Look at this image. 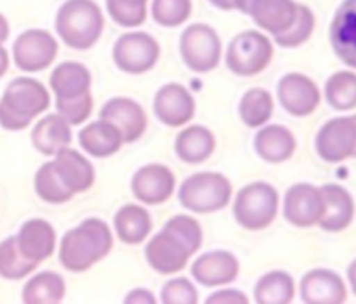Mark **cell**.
<instances>
[{"label": "cell", "mask_w": 356, "mask_h": 304, "mask_svg": "<svg viewBox=\"0 0 356 304\" xmlns=\"http://www.w3.org/2000/svg\"><path fill=\"white\" fill-rule=\"evenodd\" d=\"M252 5H254V0H233V9H237L239 13H250V9H252Z\"/></svg>", "instance_id": "bcb514c9"}, {"label": "cell", "mask_w": 356, "mask_h": 304, "mask_svg": "<svg viewBox=\"0 0 356 304\" xmlns=\"http://www.w3.org/2000/svg\"><path fill=\"white\" fill-rule=\"evenodd\" d=\"M237 111L248 128H260L270 122L275 113V99L266 88H250L243 93Z\"/></svg>", "instance_id": "d6a6232c"}, {"label": "cell", "mask_w": 356, "mask_h": 304, "mask_svg": "<svg viewBox=\"0 0 356 304\" xmlns=\"http://www.w3.org/2000/svg\"><path fill=\"white\" fill-rule=\"evenodd\" d=\"M153 229L151 214L136 204H126L122 206L115 216H113V231L120 241L128 246H138L143 243Z\"/></svg>", "instance_id": "f1b7e54d"}, {"label": "cell", "mask_w": 356, "mask_h": 304, "mask_svg": "<svg viewBox=\"0 0 356 304\" xmlns=\"http://www.w3.org/2000/svg\"><path fill=\"white\" fill-rule=\"evenodd\" d=\"M321 191L325 198V212L318 227L327 233L346 231L356 216V204L352 193L337 183H327L321 187Z\"/></svg>", "instance_id": "7402d4cb"}, {"label": "cell", "mask_w": 356, "mask_h": 304, "mask_svg": "<svg viewBox=\"0 0 356 304\" xmlns=\"http://www.w3.org/2000/svg\"><path fill=\"white\" fill-rule=\"evenodd\" d=\"M65 279L55 271L36 273L22 291L26 304H57L65 298Z\"/></svg>", "instance_id": "4dcf8cb0"}, {"label": "cell", "mask_w": 356, "mask_h": 304, "mask_svg": "<svg viewBox=\"0 0 356 304\" xmlns=\"http://www.w3.org/2000/svg\"><path fill=\"white\" fill-rule=\"evenodd\" d=\"M296 298V281L287 271L264 273L254 287V300L258 304H289Z\"/></svg>", "instance_id": "f546056e"}, {"label": "cell", "mask_w": 356, "mask_h": 304, "mask_svg": "<svg viewBox=\"0 0 356 304\" xmlns=\"http://www.w3.org/2000/svg\"><path fill=\"white\" fill-rule=\"evenodd\" d=\"M92 76L86 65L78 61L59 63L51 74V88L55 95L57 113H61L72 126L84 124L92 113V95H90Z\"/></svg>", "instance_id": "7a4b0ae2"}, {"label": "cell", "mask_w": 356, "mask_h": 304, "mask_svg": "<svg viewBox=\"0 0 356 304\" xmlns=\"http://www.w3.org/2000/svg\"><path fill=\"white\" fill-rule=\"evenodd\" d=\"M279 105L293 118H308L321 105L323 93L316 82L300 72L285 74L277 84Z\"/></svg>", "instance_id": "7c38bea8"}, {"label": "cell", "mask_w": 356, "mask_h": 304, "mask_svg": "<svg viewBox=\"0 0 356 304\" xmlns=\"http://www.w3.org/2000/svg\"><path fill=\"white\" fill-rule=\"evenodd\" d=\"M159 53H161V49L151 34L126 32L115 40L111 55H113V63L118 65V70L138 76V74H147L155 67Z\"/></svg>", "instance_id": "30bf717a"}, {"label": "cell", "mask_w": 356, "mask_h": 304, "mask_svg": "<svg viewBox=\"0 0 356 304\" xmlns=\"http://www.w3.org/2000/svg\"><path fill=\"white\" fill-rule=\"evenodd\" d=\"M298 149L296 134L283 124H264L254 136L256 156L266 164L289 162Z\"/></svg>", "instance_id": "44dd1931"}, {"label": "cell", "mask_w": 356, "mask_h": 304, "mask_svg": "<svg viewBox=\"0 0 356 304\" xmlns=\"http://www.w3.org/2000/svg\"><path fill=\"white\" fill-rule=\"evenodd\" d=\"M113 248V235L105 221L92 216L67 231L59 246V262L70 273H84L103 260Z\"/></svg>", "instance_id": "6da1fadb"}, {"label": "cell", "mask_w": 356, "mask_h": 304, "mask_svg": "<svg viewBox=\"0 0 356 304\" xmlns=\"http://www.w3.org/2000/svg\"><path fill=\"white\" fill-rule=\"evenodd\" d=\"M325 212V198L321 187L310 183H296L283 195V218L298 229H310L321 223Z\"/></svg>", "instance_id": "8fae6325"}, {"label": "cell", "mask_w": 356, "mask_h": 304, "mask_svg": "<svg viewBox=\"0 0 356 304\" xmlns=\"http://www.w3.org/2000/svg\"><path fill=\"white\" fill-rule=\"evenodd\" d=\"M210 5H214L220 11H235L233 9V0H210Z\"/></svg>", "instance_id": "7dc6e473"}, {"label": "cell", "mask_w": 356, "mask_h": 304, "mask_svg": "<svg viewBox=\"0 0 356 304\" xmlns=\"http://www.w3.org/2000/svg\"><path fill=\"white\" fill-rule=\"evenodd\" d=\"M191 0H153L151 17L161 28H181L191 17Z\"/></svg>", "instance_id": "8d00e7d4"}, {"label": "cell", "mask_w": 356, "mask_h": 304, "mask_svg": "<svg viewBox=\"0 0 356 304\" xmlns=\"http://www.w3.org/2000/svg\"><path fill=\"white\" fill-rule=\"evenodd\" d=\"M352 118H354V124H356V113H352ZM354 158H356V149H354Z\"/></svg>", "instance_id": "c3c4849f"}, {"label": "cell", "mask_w": 356, "mask_h": 304, "mask_svg": "<svg viewBox=\"0 0 356 304\" xmlns=\"http://www.w3.org/2000/svg\"><path fill=\"white\" fill-rule=\"evenodd\" d=\"M153 113L161 124L170 128L187 126V122H191L195 115V99L187 86L168 82L153 97Z\"/></svg>", "instance_id": "5bb4252c"}, {"label": "cell", "mask_w": 356, "mask_h": 304, "mask_svg": "<svg viewBox=\"0 0 356 304\" xmlns=\"http://www.w3.org/2000/svg\"><path fill=\"white\" fill-rule=\"evenodd\" d=\"M250 298L239 289H218L206 298V304H248Z\"/></svg>", "instance_id": "60d3db41"}, {"label": "cell", "mask_w": 356, "mask_h": 304, "mask_svg": "<svg viewBox=\"0 0 356 304\" xmlns=\"http://www.w3.org/2000/svg\"><path fill=\"white\" fill-rule=\"evenodd\" d=\"M323 99L335 111H354L356 109V72L341 70L327 78L323 86Z\"/></svg>", "instance_id": "1f68e13d"}, {"label": "cell", "mask_w": 356, "mask_h": 304, "mask_svg": "<svg viewBox=\"0 0 356 304\" xmlns=\"http://www.w3.org/2000/svg\"><path fill=\"white\" fill-rule=\"evenodd\" d=\"M19 250L26 258L34 262H44L53 256L57 248V233L55 227L44 218H30L22 225L19 233L15 235Z\"/></svg>", "instance_id": "603a6c76"}, {"label": "cell", "mask_w": 356, "mask_h": 304, "mask_svg": "<svg viewBox=\"0 0 356 304\" xmlns=\"http://www.w3.org/2000/svg\"><path fill=\"white\" fill-rule=\"evenodd\" d=\"M53 168L74 195L84 193L95 185V166L86 156L72 147H65L53 156Z\"/></svg>", "instance_id": "cb8c5ba5"}, {"label": "cell", "mask_w": 356, "mask_h": 304, "mask_svg": "<svg viewBox=\"0 0 356 304\" xmlns=\"http://www.w3.org/2000/svg\"><path fill=\"white\" fill-rule=\"evenodd\" d=\"M55 30L74 51L92 49L105 30V17L95 0H65L55 17Z\"/></svg>", "instance_id": "277c9868"}, {"label": "cell", "mask_w": 356, "mask_h": 304, "mask_svg": "<svg viewBox=\"0 0 356 304\" xmlns=\"http://www.w3.org/2000/svg\"><path fill=\"white\" fill-rule=\"evenodd\" d=\"M80 147L92 158H111L124 145L122 132L107 120H97L86 124L78 134Z\"/></svg>", "instance_id": "83f0119b"}, {"label": "cell", "mask_w": 356, "mask_h": 304, "mask_svg": "<svg viewBox=\"0 0 356 304\" xmlns=\"http://www.w3.org/2000/svg\"><path fill=\"white\" fill-rule=\"evenodd\" d=\"M233 200V185L220 173H197L183 181L178 202L195 214H212L225 210Z\"/></svg>", "instance_id": "8992f818"}, {"label": "cell", "mask_w": 356, "mask_h": 304, "mask_svg": "<svg viewBox=\"0 0 356 304\" xmlns=\"http://www.w3.org/2000/svg\"><path fill=\"white\" fill-rule=\"evenodd\" d=\"M191 256L193 254L187 250V246L165 229L155 233L145 246V258L149 266L159 275L181 273L187 266Z\"/></svg>", "instance_id": "9a60e30c"}, {"label": "cell", "mask_w": 356, "mask_h": 304, "mask_svg": "<svg viewBox=\"0 0 356 304\" xmlns=\"http://www.w3.org/2000/svg\"><path fill=\"white\" fill-rule=\"evenodd\" d=\"M32 145L42 156H55L72 145V124L61 113H49L32 128Z\"/></svg>", "instance_id": "4316f807"}, {"label": "cell", "mask_w": 356, "mask_h": 304, "mask_svg": "<svg viewBox=\"0 0 356 304\" xmlns=\"http://www.w3.org/2000/svg\"><path fill=\"white\" fill-rule=\"evenodd\" d=\"M346 277H348V285H350V289H352V291H354V296H356V258L348 264Z\"/></svg>", "instance_id": "7bdbcfd3"}, {"label": "cell", "mask_w": 356, "mask_h": 304, "mask_svg": "<svg viewBox=\"0 0 356 304\" xmlns=\"http://www.w3.org/2000/svg\"><path fill=\"white\" fill-rule=\"evenodd\" d=\"M216 149V136L208 126L193 124L178 132L174 141V151L181 162L185 164H204L212 158Z\"/></svg>", "instance_id": "484cf974"}, {"label": "cell", "mask_w": 356, "mask_h": 304, "mask_svg": "<svg viewBox=\"0 0 356 304\" xmlns=\"http://www.w3.org/2000/svg\"><path fill=\"white\" fill-rule=\"evenodd\" d=\"M149 0H105L109 17L122 28H138L147 22Z\"/></svg>", "instance_id": "74e56055"}, {"label": "cell", "mask_w": 356, "mask_h": 304, "mask_svg": "<svg viewBox=\"0 0 356 304\" xmlns=\"http://www.w3.org/2000/svg\"><path fill=\"white\" fill-rule=\"evenodd\" d=\"M124 302H126V304H134V302L155 304V302H157V298H155V294H153V291L143 289V287H136V289H132V291H128V294H126Z\"/></svg>", "instance_id": "b9f144b4"}, {"label": "cell", "mask_w": 356, "mask_h": 304, "mask_svg": "<svg viewBox=\"0 0 356 304\" xmlns=\"http://www.w3.org/2000/svg\"><path fill=\"white\" fill-rule=\"evenodd\" d=\"M273 55H275L273 40L264 32L248 30V32L237 34L229 42L225 63L233 74L250 78V76L262 74L270 65Z\"/></svg>", "instance_id": "52a82bcc"}, {"label": "cell", "mask_w": 356, "mask_h": 304, "mask_svg": "<svg viewBox=\"0 0 356 304\" xmlns=\"http://www.w3.org/2000/svg\"><path fill=\"white\" fill-rule=\"evenodd\" d=\"M329 42L335 57L356 72V0H343L337 7L329 26Z\"/></svg>", "instance_id": "ac0fdd59"}, {"label": "cell", "mask_w": 356, "mask_h": 304, "mask_svg": "<svg viewBox=\"0 0 356 304\" xmlns=\"http://www.w3.org/2000/svg\"><path fill=\"white\" fill-rule=\"evenodd\" d=\"M354 149L356 124L352 115H335L327 120L314 136L316 156L327 164H339L348 158H354Z\"/></svg>", "instance_id": "9c48e42d"}, {"label": "cell", "mask_w": 356, "mask_h": 304, "mask_svg": "<svg viewBox=\"0 0 356 304\" xmlns=\"http://www.w3.org/2000/svg\"><path fill=\"white\" fill-rule=\"evenodd\" d=\"M101 120L111 122L120 132L124 143L138 141L147 130V113L140 103L130 97H113L109 99L99 113Z\"/></svg>", "instance_id": "d6986e66"}, {"label": "cell", "mask_w": 356, "mask_h": 304, "mask_svg": "<svg viewBox=\"0 0 356 304\" xmlns=\"http://www.w3.org/2000/svg\"><path fill=\"white\" fill-rule=\"evenodd\" d=\"M9 34H11V30H9V22H7V17L0 13V42L5 45V40L9 38Z\"/></svg>", "instance_id": "f6af8a7d"}, {"label": "cell", "mask_w": 356, "mask_h": 304, "mask_svg": "<svg viewBox=\"0 0 356 304\" xmlns=\"http://www.w3.org/2000/svg\"><path fill=\"white\" fill-rule=\"evenodd\" d=\"M314 28H316V17H314V11L308 7V5H298V13H296V19L293 24L275 36V42L283 49H298L302 45H306L312 34H314Z\"/></svg>", "instance_id": "d590c367"}, {"label": "cell", "mask_w": 356, "mask_h": 304, "mask_svg": "<svg viewBox=\"0 0 356 304\" xmlns=\"http://www.w3.org/2000/svg\"><path fill=\"white\" fill-rule=\"evenodd\" d=\"M296 13H298L296 0H254L248 15L264 34H270L275 38L277 34L285 32L293 24Z\"/></svg>", "instance_id": "d4e9b609"}, {"label": "cell", "mask_w": 356, "mask_h": 304, "mask_svg": "<svg viewBox=\"0 0 356 304\" xmlns=\"http://www.w3.org/2000/svg\"><path fill=\"white\" fill-rule=\"evenodd\" d=\"M233 216L245 231H264L279 216V191L270 183L256 181L233 198Z\"/></svg>", "instance_id": "5b68a950"}, {"label": "cell", "mask_w": 356, "mask_h": 304, "mask_svg": "<svg viewBox=\"0 0 356 304\" xmlns=\"http://www.w3.org/2000/svg\"><path fill=\"white\" fill-rule=\"evenodd\" d=\"M163 229L170 231L174 237L181 239V241L187 246V250H189L191 254H195V252L202 248V243H204L202 225H200L193 216H189V214H176V216H172V218L163 225Z\"/></svg>", "instance_id": "f35d334b"}, {"label": "cell", "mask_w": 356, "mask_h": 304, "mask_svg": "<svg viewBox=\"0 0 356 304\" xmlns=\"http://www.w3.org/2000/svg\"><path fill=\"white\" fill-rule=\"evenodd\" d=\"M34 189H36V195L47 204H65L74 198V193L67 189V185L61 181V177L53 168V162H47L36 170Z\"/></svg>", "instance_id": "e575fe53"}, {"label": "cell", "mask_w": 356, "mask_h": 304, "mask_svg": "<svg viewBox=\"0 0 356 304\" xmlns=\"http://www.w3.org/2000/svg\"><path fill=\"white\" fill-rule=\"evenodd\" d=\"M161 302L163 304H195L200 302L197 287L187 277H174L161 287Z\"/></svg>", "instance_id": "ab89813d"}, {"label": "cell", "mask_w": 356, "mask_h": 304, "mask_svg": "<svg viewBox=\"0 0 356 304\" xmlns=\"http://www.w3.org/2000/svg\"><path fill=\"white\" fill-rule=\"evenodd\" d=\"M181 57L185 65L195 74L214 72L220 65L222 42L218 32L206 24H191L181 34Z\"/></svg>", "instance_id": "ba28073f"}, {"label": "cell", "mask_w": 356, "mask_h": 304, "mask_svg": "<svg viewBox=\"0 0 356 304\" xmlns=\"http://www.w3.org/2000/svg\"><path fill=\"white\" fill-rule=\"evenodd\" d=\"M130 189L138 202L147 206H159L172 198L176 179L165 164H145L132 175Z\"/></svg>", "instance_id": "2e32d148"}, {"label": "cell", "mask_w": 356, "mask_h": 304, "mask_svg": "<svg viewBox=\"0 0 356 304\" xmlns=\"http://www.w3.org/2000/svg\"><path fill=\"white\" fill-rule=\"evenodd\" d=\"M191 275L206 287L229 285L239 277V260L229 250H212L195 258L191 264Z\"/></svg>", "instance_id": "ffe728a7"}, {"label": "cell", "mask_w": 356, "mask_h": 304, "mask_svg": "<svg viewBox=\"0 0 356 304\" xmlns=\"http://www.w3.org/2000/svg\"><path fill=\"white\" fill-rule=\"evenodd\" d=\"M59 53L55 36L47 30H26L13 45V61L24 72L47 70Z\"/></svg>", "instance_id": "4fadbf2b"}, {"label": "cell", "mask_w": 356, "mask_h": 304, "mask_svg": "<svg viewBox=\"0 0 356 304\" xmlns=\"http://www.w3.org/2000/svg\"><path fill=\"white\" fill-rule=\"evenodd\" d=\"M300 298L306 304H341L348 300V287L339 273L310 269L300 279Z\"/></svg>", "instance_id": "e0dca14e"}, {"label": "cell", "mask_w": 356, "mask_h": 304, "mask_svg": "<svg viewBox=\"0 0 356 304\" xmlns=\"http://www.w3.org/2000/svg\"><path fill=\"white\" fill-rule=\"evenodd\" d=\"M7 70H9V53L3 47V42H0V78L7 74Z\"/></svg>", "instance_id": "ee69618b"}, {"label": "cell", "mask_w": 356, "mask_h": 304, "mask_svg": "<svg viewBox=\"0 0 356 304\" xmlns=\"http://www.w3.org/2000/svg\"><path fill=\"white\" fill-rule=\"evenodd\" d=\"M38 262L24 256V252L17 246L15 235L0 241V277L9 281H19L30 277L36 271Z\"/></svg>", "instance_id": "836d02e7"}, {"label": "cell", "mask_w": 356, "mask_h": 304, "mask_svg": "<svg viewBox=\"0 0 356 304\" xmlns=\"http://www.w3.org/2000/svg\"><path fill=\"white\" fill-rule=\"evenodd\" d=\"M51 107L49 88L30 78H15L0 99V126L5 130H26L32 122Z\"/></svg>", "instance_id": "3957f363"}]
</instances>
